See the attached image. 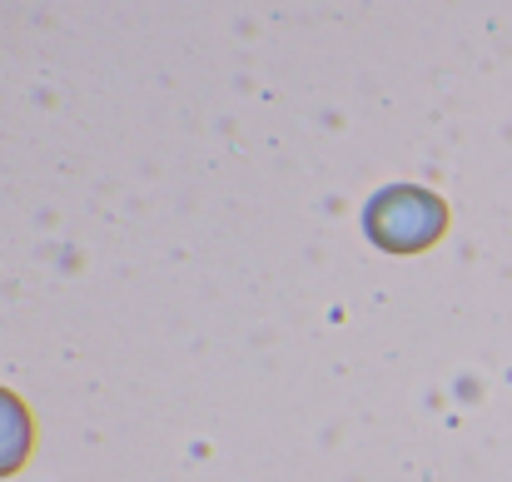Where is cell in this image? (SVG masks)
I'll list each match as a JSON object with an SVG mask.
<instances>
[{
  "label": "cell",
  "instance_id": "cell-1",
  "mask_svg": "<svg viewBox=\"0 0 512 482\" xmlns=\"http://www.w3.org/2000/svg\"><path fill=\"white\" fill-rule=\"evenodd\" d=\"M443 224H448L443 204H438L428 189H408V184L373 194L368 209H363V229H368V239H373L378 249H393V254L428 249V244L443 234Z\"/></svg>",
  "mask_w": 512,
  "mask_h": 482
},
{
  "label": "cell",
  "instance_id": "cell-2",
  "mask_svg": "<svg viewBox=\"0 0 512 482\" xmlns=\"http://www.w3.org/2000/svg\"><path fill=\"white\" fill-rule=\"evenodd\" d=\"M25 453H30V418H25L20 398L0 388V478L15 473L25 463Z\"/></svg>",
  "mask_w": 512,
  "mask_h": 482
}]
</instances>
